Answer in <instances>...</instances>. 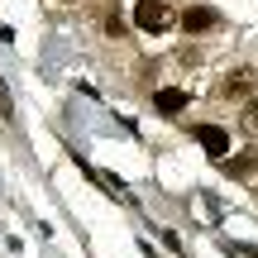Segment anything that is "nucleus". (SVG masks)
I'll use <instances>...</instances> for the list:
<instances>
[{
  "label": "nucleus",
  "mask_w": 258,
  "mask_h": 258,
  "mask_svg": "<svg viewBox=\"0 0 258 258\" xmlns=\"http://www.w3.org/2000/svg\"><path fill=\"white\" fill-rule=\"evenodd\" d=\"M134 24L144 29V34H163V29L177 24V15L163 5V0H139V5H134Z\"/></svg>",
  "instance_id": "nucleus-1"
},
{
  "label": "nucleus",
  "mask_w": 258,
  "mask_h": 258,
  "mask_svg": "<svg viewBox=\"0 0 258 258\" xmlns=\"http://www.w3.org/2000/svg\"><path fill=\"white\" fill-rule=\"evenodd\" d=\"M220 96L225 101H249V96H258V72L253 67H234V72L220 82Z\"/></svg>",
  "instance_id": "nucleus-2"
},
{
  "label": "nucleus",
  "mask_w": 258,
  "mask_h": 258,
  "mask_svg": "<svg viewBox=\"0 0 258 258\" xmlns=\"http://www.w3.org/2000/svg\"><path fill=\"white\" fill-rule=\"evenodd\" d=\"M191 134H196V144L206 148V158H230V129H220V124H196Z\"/></svg>",
  "instance_id": "nucleus-3"
},
{
  "label": "nucleus",
  "mask_w": 258,
  "mask_h": 258,
  "mask_svg": "<svg viewBox=\"0 0 258 258\" xmlns=\"http://www.w3.org/2000/svg\"><path fill=\"white\" fill-rule=\"evenodd\" d=\"M177 24H182L186 34H201V29H215V24H220V15H215L211 5H186L182 15H177Z\"/></svg>",
  "instance_id": "nucleus-4"
},
{
  "label": "nucleus",
  "mask_w": 258,
  "mask_h": 258,
  "mask_svg": "<svg viewBox=\"0 0 258 258\" xmlns=\"http://www.w3.org/2000/svg\"><path fill=\"white\" fill-rule=\"evenodd\" d=\"M186 101H191V96L177 91V86H163V91H153V105H158L163 115H182V110H186Z\"/></svg>",
  "instance_id": "nucleus-5"
},
{
  "label": "nucleus",
  "mask_w": 258,
  "mask_h": 258,
  "mask_svg": "<svg viewBox=\"0 0 258 258\" xmlns=\"http://www.w3.org/2000/svg\"><path fill=\"white\" fill-rule=\"evenodd\" d=\"M253 167H258V158H253V153H239V158H230V167H225V172H230V177H239V182H244V177H249Z\"/></svg>",
  "instance_id": "nucleus-6"
},
{
  "label": "nucleus",
  "mask_w": 258,
  "mask_h": 258,
  "mask_svg": "<svg viewBox=\"0 0 258 258\" xmlns=\"http://www.w3.org/2000/svg\"><path fill=\"white\" fill-rule=\"evenodd\" d=\"M239 129H244V134H258V96H253L249 105H244V120H239Z\"/></svg>",
  "instance_id": "nucleus-7"
},
{
  "label": "nucleus",
  "mask_w": 258,
  "mask_h": 258,
  "mask_svg": "<svg viewBox=\"0 0 258 258\" xmlns=\"http://www.w3.org/2000/svg\"><path fill=\"white\" fill-rule=\"evenodd\" d=\"M105 34H115V38H120V34H124V19H120V15H110V19H105Z\"/></svg>",
  "instance_id": "nucleus-8"
}]
</instances>
